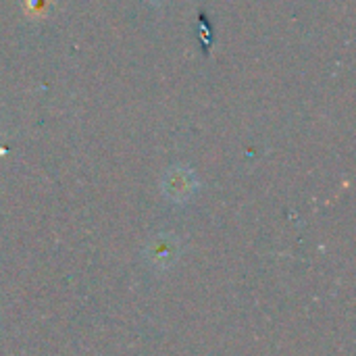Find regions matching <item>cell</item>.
Returning <instances> with one entry per match:
<instances>
[{
	"instance_id": "obj_1",
	"label": "cell",
	"mask_w": 356,
	"mask_h": 356,
	"mask_svg": "<svg viewBox=\"0 0 356 356\" xmlns=\"http://www.w3.org/2000/svg\"><path fill=\"white\" fill-rule=\"evenodd\" d=\"M198 190V181L192 171L188 169H171L163 179V192L173 202L190 200Z\"/></svg>"
},
{
	"instance_id": "obj_2",
	"label": "cell",
	"mask_w": 356,
	"mask_h": 356,
	"mask_svg": "<svg viewBox=\"0 0 356 356\" xmlns=\"http://www.w3.org/2000/svg\"><path fill=\"white\" fill-rule=\"evenodd\" d=\"M179 259V242L173 236H159L146 248V261L156 271L171 269Z\"/></svg>"
}]
</instances>
